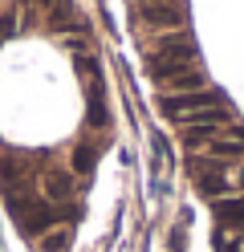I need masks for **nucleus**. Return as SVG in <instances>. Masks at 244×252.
I'll use <instances>...</instances> for the list:
<instances>
[{"mask_svg":"<svg viewBox=\"0 0 244 252\" xmlns=\"http://www.w3.org/2000/svg\"><path fill=\"white\" fill-rule=\"evenodd\" d=\"M130 21L139 29H155V37H159V33H175L179 25H187V8L179 0H135Z\"/></svg>","mask_w":244,"mask_h":252,"instance_id":"f257e3e1","label":"nucleus"},{"mask_svg":"<svg viewBox=\"0 0 244 252\" xmlns=\"http://www.w3.org/2000/svg\"><path fill=\"white\" fill-rule=\"evenodd\" d=\"M216 106H228V98L220 90H191V94H163L159 98V110L179 126L195 114H204V110H216Z\"/></svg>","mask_w":244,"mask_h":252,"instance_id":"f03ea898","label":"nucleus"},{"mask_svg":"<svg viewBox=\"0 0 244 252\" xmlns=\"http://www.w3.org/2000/svg\"><path fill=\"white\" fill-rule=\"evenodd\" d=\"M151 57H171V61H195V37L187 29H175V33H159L151 45Z\"/></svg>","mask_w":244,"mask_h":252,"instance_id":"7ed1b4c3","label":"nucleus"},{"mask_svg":"<svg viewBox=\"0 0 244 252\" xmlns=\"http://www.w3.org/2000/svg\"><path fill=\"white\" fill-rule=\"evenodd\" d=\"M195 69V61H171V57H146V77H151L155 86L171 90L179 77H187Z\"/></svg>","mask_w":244,"mask_h":252,"instance_id":"20e7f679","label":"nucleus"},{"mask_svg":"<svg viewBox=\"0 0 244 252\" xmlns=\"http://www.w3.org/2000/svg\"><path fill=\"white\" fill-rule=\"evenodd\" d=\"M211 212H216V220L224 228L244 232V195H220L216 203H211Z\"/></svg>","mask_w":244,"mask_h":252,"instance_id":"39448f33","label":"nucleus"},{"mask_svg":"<svg viewBox=\"0 0 244 252\" xmlns=\"http://www.w3.org/2000/svg\"><path fill=\"white\" fill-rule=\"evenodd\" d=\"M45 199L65 208V203L73 199V175H65V171H61V175H57V171H49V175H45Z\"/></svg>","mask_w":244,"mask_h":252,"instance_id":"423d86ee","label":"nucleus"},{"mask_svg":"<svg viewBox=\"0 0 244 252\" xmlns=\"http://www.w3.org/2000/svg\"><path fill=\"white\" fill-rule=\"evenodd\" d=\"M94 163H98V151H94V147H90V151H86V147H77L70 167H73V175H90V171H94Z\"/></svg>","mask_w":244,"mask_h":252,"instance_id":"0eeeda50","label":"nucleus"},{"mask_svg":"<svg viewBox=\"0 0 244 252\" xmlns=\"http://www.w3.org/2000/svg\"><path fill=\"white\" fill-rule=\"evenodd\" d=\"M41 248L45 252H65V248H70V232H53V236H41Z\"/></svg>","mask_w":244,"mask_h":252,"instance_id":"6e6552de","label":"nucleus"},{"mask_svg":"<svg viewBox=\"0 0 244 252\" xmlns=\"http://www.w3.org/2000/svg\"><path fill=\"white\" fill-rule=\"evenodd\" d=\"M25 4H29V8H45V12H49L53 4H61V0H25Z\"/></svg>","mask_w":244,"mask_h":252,"instance_id":"1a4fd4ad","label":"nucleus"},{"mask_svg":"<svg viewBox=\"0 0 244 252\" xmlns=\"http://www.w3.org/2000/svg\"><path fill=\"white\" fill-rule=\"evenodd\" d=\"M232 175H236V183L244 187V167H236V171H232Z\"/></svg>","mask_w":244,"mask_h":252,"instance_id":"9d476101","label":"nucleus"}]
</instances>
